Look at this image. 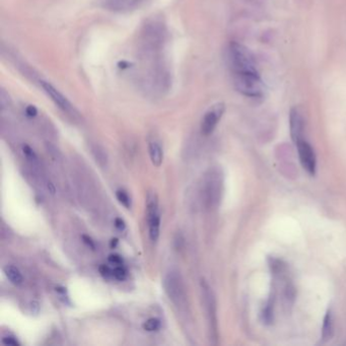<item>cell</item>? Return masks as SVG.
I'll return each instance as SVG.
<instances>
[{
    "label": "cell",
    "instance_id": "6",
    "mask_svg": "<svg viewBox=\"0 0 346 346\" xmlns=\"http://www.w3.org/2000/svg\"><path fill=\"white\" fill-rule=\"evenodd\" d=\"M41 85H42V88L44 89V92L46 93V95L53 101V103L55 104L59 109H61L64 113H66L67 115H69L71 117L77 116V112L75 109V107L71 105V103L67 100V98L64 97L63 94L60 93L55 86H53L51 83L46 82V81H42Z\"/></svg>",
    "mask_w": 346,
    "mask_h": 346
},
{
    "label": "cell",
    "instance_id": "30",
    "mask_svg": "<svg viewBox=\"0 0 346 346\" xmlns=\"http://www.w3.org/2000/svg\"><path fill=\"white\" fill-rule=\"evenodd\" d=\"M118 245V239H112L111 240V243H110V246L112 249H115Z\"/></svg>",
    "mask_w": 346,
    "mask_h": 346
},
{
    "label": "cell",
    "instance_id": "22",
    "mask_svg": "<svg viewBox=\"0 0 346 346\" xmlns=\"http://www.w3.org/2000/svg\"><path fill=\"white\" fill-rule=\"evenodd\" d=\"M23 152L25 154V155L27 156L28 159H30L33 162H37L38 161V157L36 155L35 152L29 147V145H24L23 147Z\"/></svg>",
    "mask_w": 346,
    "mask_h": 346
},
{
    "label": "cell",
    "instance_id": "21",
    "mask_svg": "<svg viewBox=\"0 0 346 346\" xmlns=\"http://www.w3.org/2000/svg\"><path fill=\"white\" fill-rule=\"evenodd\" d=\"M99 271L100 274L106 278V279H111L114 278V273H113V269L111 267H109L107 265H101L99 267Z\"/></svg>",
    "mask_w": 346,
    "mask_h": 346
},
{
    "label": "cell",
    "instance_id": "25",
    "mask_svg": "<svg viewBox=\"0 0 346 346\" xmlns=\"http://www.w3.org/2000/svg\"><path fill=\"white\" fill-rule=\"evenodd\" d=\"M81 238H82V241L84 242V244H86L90 249H93V250L96 249L95 242L93 241L92 238H90V236H88V235H86V234H82V235H81Z\"/></svg>",
    "mask_w": 346,
    "mask_h": 346
},
{
    "label": "cell",
    "instance_id": "20",
    "mask_svg": "<svg viewBox=\"0 0 346 346\" xmlns=\"http://www.w3.org/2000/svg\"><path fill=\"white\" fill-rule=\"evenodd\" d=\"M113 273H114V278L117 280H120V281L125 280L127 277V270L122 265L116 266L113 269Z\"/></svg>",
    "mask_w": 346,
    "mask_h": 346
},
{
    "label": "cell",
    "instance_id": "2",
    "mask_svg": "<svg viewBox=\"0 0 346 346\" xmlns=\"http://www.w3.org/2000/svg\"><path fill=\"white\" fill-rule=\"evenodd\" d=\"M224 186L223 173L220 169H210L204 177L202 186V199L205 206L212 209L221 202Z\"/></svg>",
    "mask_w": 346,
    "mask_h": 346
},
{
    "label": "cell",
    "instance_id": "23",
    "mask_svg": "<svg viewBox=\"0 0 346 346\" xmlns=\"http://www.w3.org/2000/svg\"><path fill=\"white\" fill-rule=\"evenodd\" d=\"M108 260H109V262H110L111 264H114V265H116V266L122 265V263H123L122 257L120 256V255H118V254H111L110 256H109Z\"/></svg>",
    "mask_w": 346,
    "mask_h": 346
},
{
    "label": "cell",
    "instance_id": "11",
    "mask_svg": "<svg viewBox=\"0 0 346 346\" xmlns=\"http://www.w3.org/2000/svg\"><path fill=\"white\" fill-rule=\"evenodd\" d=\"M334 334V319L332 312L328 311L324 317L322 326V341L327 342L331 340Z\"/></svg>",
    "mask_w": 346,
    "mask_h": 346
},
{
    "label": "cell",
    "instance_id": "12",
    "mask_svg": "<svg viewBox=\"0 0 346 346\" xmlns=\"http://www.w3.org/2000/svg\"><path fill=\"white\" fill-rule=\"evenodd\" d=\"M149 151H150V156L151 160L155 167H160L162 158H163V153L160 144L156 140H152L149 143Z\"/></svg>",
    "mask_w": 346,
    "mask_h": 346
},
{
    "label": "cell",
    "instance_id": "10",
    "mask_svg": "<svg viewBox=\"0 0 346 346\" xmlns=\"http://www.w3.org/2000/svg\"><path fill=\"white\" fill-rule=\"evenodd\" d=\"M289 126L291 139L297 144L300 140L304 139V119L298 109H291L289 115Z\"/></svg>",
    "mask_w": 346,
    "mask_h": 346
},
{
    "label": "cell",
    "instance_id": "13",
    "mask_svg": "<svg viewBox=\"0 0 346 346\" xmlns=\"http://www.w3.org/2000/svg\"><path fill=\"white\" fill-rule=\"evenodd\" d=\"M149 226H150V238L152 241L156 242L159 236V227H160V215L159 211L149 215Z\"/></svg>",
    "mask_w": 346,
    "mask_h": 346
},
{
    "label": "cell",
    "instance_id": "5",
    "mask_svg": "<svg viewBox=\"0 0 346 346\" xmlns=\"http://www.w3.org/2000/svg\"><path fill=\"white\" fill-rule=\"evenodd\" d=\"M202 294L204 299V304L207 312L208 322H209V329L211 333V338L217 340V319H216V303L214 299V295L212 293L209 285L202 280L201 281Z\"/></svg>",
    "mask_w": 346,
    "mask_h": 346
},
{
    "label": "cell",
    "instance_id": "8",
    "mask_svg": "<svg viewBox=\"0 0 346 346\" xmlns=\"http://www.w3.org/2000/svg\"><path fill=\"white\" fill-rule=\"evenodd\" d=\"M225 104L218 103L213 105L205 113L201 122V132L203 135H210L214 131L215 127L225 113Z\"/></svg>",
    "mask_w": 346,
    "mask_h": 346
},
{
    "label": "cell",
    "instance_id": "3",
    "mask_svg": "<svg viewBox=\"0 0 346 346\" xmlns=\"http://www.w3.org/2000/svg\"><path fill=\"white\" fill-rule=\"evenodd\" d=\"M233 84L246 97L260 98L264 95V84L259 74H234Z\"/></svg>",
    "mask_w": 346,
    "mask_h": 346
},
{
    "label": "cell",
    "instance_id": "24",
    "mask_svg": "<svg viewBox=\"0 0 346 346\" xmlns=\"http://www.w3.org/2000/svg\"><path fill=\"white\" fill-rule=\"evenodd\" d=\"M2 343L6 344V345H11V346H20L21 343L17 341L16 338L12 337V336H6L2 338Z\"/></svg>",
    "mask_w": 346,
    "mask_h": 346
},
{
    "label": "cell",
    "instance_id": "26",
    "mask_svg": "<svg viewBox=\"0 0 346 346\" xmlns=\"http://www.w3.org/2000/svg\"><path fill=\"white\" fill-rule=\"evenodd\" d=\"M115 227L119 231H124L125 228H126V224H125L124 220H122L121 217H116L115 218Z\"/></svg>",
    "mask_w": 346,
    "mask_h": 346
},
{
    "label": "cell",
    "instance_id": "1",
    "mask_svg": "<svg viewBox=\"0 0 346 346\" xmlns=\"http://www.w3.org/2000/svg\"><path fill=\"white\" fill-rule=\"evenodd\" d=\"M228 59L232 74H259L256 59L244 45L232 42L228 50Z\"/></svg>",
    "mask_w": 346,
    "mask_h": 346
},
{
    "label": "cell",
    "instance_id": "17",
    "mask_svg": "<svg viewBox=\"0 0 346 346\" xmlns=\"http://www.w3.org/2000/svg\"><path fill=\"white\" fill-rule=\"evenodd\" d=\"M263 321L266 324H271L273 321V303L270 299L263 309Z\"/></svg>",
    "mask_w": 346,
    "mask_h": 346
},
{
    "label": "cell",
    "instance_id": "18",
    "mask_svg": "<svg viewBox=\"0 0 346 346\" xmlns=\"http://www.w3.org/2000/svg\"><path fill=\"white\" fill-rule=\"evenodd\" d=\"M160 327V321L155 318H152L143 324V329L149 332L157 331Z\"/></svg>",
    "mask_w": 346,
    "mask_h": 346
},
{
    "label": "cell",
    "instance_id": "27",
    "mask_svg": "<svg viewBox=\"0 0 346 346\" xmlns=\"http://www.w3.org/2000/svg\"><path fill=\"white\" fill-rule=\"evenodd\" d=\"M27 114L30 116V117H34L37 115V109H36L35 107L33 106H30L27 108Z\"/></svg>",
    "mask_w": 346,
    "mask_h": 346
},
{
    "label": "cell",
    "instance_id": "19",
    "mask_svg": "<svg viewBox=\"0 0 346 346\" xmlns=\"http://www.w3.org/2000/svg\"><path fill=\"white\" fill-rule=\"evenodd\" d=\"M269 265H270L271 271L273 272V274H280V273L283 272L284 270V264L280 260L275 258H270Z\"/></svg>",
    "mask_w": 346,
    "mask_h": 346
},
{
    "label": "cell",
    "instance_id": "9",
    "mask_svg": "<svg viewBox=\"0 0 346 346\" xmlns=\"http://www.w3.org/2000/svg\"><path fill=\"white\" fill-rule=\"evenodd\" d=\"M144 0H102L104 7L116 12H127L139 7Z\"/></svg>",
    "mask_w": 346,
    "mask_h": 346
},
{
    "label": "cell",
    "instance_id": "14",
    "mask_svg": "<svg viewBox=\"0 0 346 346\" xmlns=\"http://www.w3.org/2000/svg\"><path fill=\"white\" fill-rule=\"evenodd\" d=\"M4 273H5V276L7 277V279L14 285H20L23 283V275H22V273L21 271L17 269L16 267L14 266H6L4 268Z\"/></svg>",
    "mask_w": 346,
    "mask_h": 346
},
{
    "label": "cell",
    "instance_id": "4",
    "mask_svg": "<svg viewBox=\"0 0 346 346\" xmlns=\"http://www.w3.org/2000/svg\"><path fill=\"white\" fill-rule=\"evenodd\" d=\"M163 288L169 299L177 306H184L186 303V291L181 275L176 271H171L163 279Z\"/></svg>",
    "mask_w": 346,
    "mask_h": 346
},
{
    "label": "cell",
    "instance_id": "7",
    "mask_svg": "<svg viewBox=\"0 0 346 346\" xmlns=\"http://www.w3.org/2000/svg\"><path fill=\"white\" fill-rule=\"evenodd\" d=\"M297 148H298L300 161L302 163L303 168L307 171L308 174L314 176L316 173V166H317L316 154L314 150L305 139H302L297 143Z\"/></svg>",
    "mask_w": 346,
    "mask_h": 346
},
{
    "label": "cell",
    "instance_id": "29",
    "mask_svg": "<svg viewBox=\"0 0 346 346\" xmlns=\"http://www.w3.org/2000/svg\"><path fill=\"white\" fill-rule=\"evenodd\" d=\"M47 188H48L49 192H50L52 195H54V194L56 193V188H55V186H54V184H53V183H51V182H48V184H47Z\"/></svg>",
    "mask_w": 346,
    "mask_h": 346
},
{
    "label": "cell",
    "instance_id": "16",
    "mask_svg": "<svg viewBox=\"0 0 346 346\" xmlns=\"http://www.w3.org/2000/svg\"><path fill=\"white\" fill-rule=\"evenodd\" d=\"M116 197L119 200V202L125 206L127 209L131 208V199L129 195L127 194L124 190H117L116 192Z\"/></svg>",
    "mask_w": 346,
    "mask_h": 346
},
{
    "label": "cell",
    "instance_id": "28",
    "mask_svg": "<svg viewBox=\"0 0 346 346\" xmlns=\"http://www.w3.org/2000/svg\"><path fill=\"white\" fill-rule=\"evenodd\" d=\"M31 308H32V312H33L34 314H38V313H39L40 306H39V303H38V302H32Z\"/></svg>",
    "mask_w": 346,
    "mask_h": 346
},
{
    "label": "cell",
    "instance_id": "15",
    "mask_svg": "<svg viewBox=\"0 0 346 346\" xmlns=\"http://www.w3.org/2000/svg\"><path fill=\"white\" fill-rule=\"evenodd\" d=\"M93 154H94L97 161L100 163L102 167H105L107 165L108 156H107V154H106L105 150H103L101 147L97 145V147H95L93 149Z\"/></svg>",
    "mask_w": 346,
    "mask_h": 346
}]
</instances>
